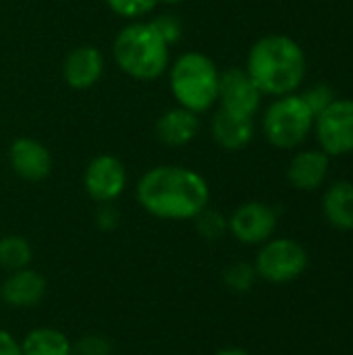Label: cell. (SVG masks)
Here are the masks:
<instances>
[{
	"label": "cell",
	"mask_w": 353,
	"mask_h": 355,
	"mask_svg": "<svg viewBox=\"0 0 353 355\" xmlns=\"http://www.w3.org/2000/svg\"><path fill=\"white\" fill-rule=\"evenodd\" d=\"M135 198L154 218L193 220L210 204V185L189 166L158 164L139 177Z\"/></svg>",
	"instance_id": "cell-1"
},
{
	"label": "cell",
	"mask_w": 353,
	"mask_h": 355,
	"mask_svg": "<svg viewBox=\"0 0 353 355\" xmlns=\"http://www.w3.org/2000/svg\"><path fill=\"white\" fill-rule=\"evenodd\" d=\"M306 52L285 33H268L256 40L246 58V71L262 96L295 94L306 79Z\"/></svg>",
	"instance_id": "cell-2"
},
{
	"label": "cell",
	"mask_w": 353,
	"mask_h": 355,
	"mask_svg": "<svg viewBox=\"0 0 353 355\" xmlns=\"http://www.w3.org/2000/svg\"><path fill=\"white\" fill-rule=\"evenodd\" d=\"M114 64L135 81H154L166 75L171 46L152 21H129L112 40Z\"/></svg>",
	"instance_id": "cell-3"
},
{
	"label": "cell",
	"mask_w": 353,
	"mask_h": 355,
	"mask_svg": "<svg viewBox=\"0 0 353 355\" xmlns=\"http://www.w3.org/2000/svg\"><path fill=\"white\" fill-rule=\"evenodd\" d=\"M166 75L177 106L196 114H204L216 106L221 71L208 54L187 50L169 64Z\"/></svg>",
	"instance_id": "cell-4"
},
{
	"label": "cell",
	"mask_w": 353,
	"mask_h": 355,
	"mask_svg": "<svg viewBox=\"0 0 353 355\" xmlns=\"http://www.w3.org/2000/svg\"><path fill=\"white\" fill-rule=\"evenodd\" d=\"M314 129V114L300 94L275 98L262 114L264 139L279 150L302 146Z\"/></svg>",
	"instance_id": "cell-5"
},
{
	"label": "cell",
	"mask_w": 353,
	"mask_h": 355,
	"mask_svg": "<svg viewBox=\"0 0 353 355\" xmlns=\"http://www.w3.org/2000/svg\"><path fill=\"white\" fill-rule=\"evenodd\" d=\"M308 266V252L293 239L277 237L260 245L254 268L258 279H264L275 285L295 281Z\"/></svg>",
	"instance_id": "cell-6"
},
{
	"label": "cell",
	"mask_w": 353,
	"mask_h": 355,
	"mask_svg": "<svg viewBox=\"0 0 353 355\" xmlns=\"http://www.w3.org/2000/svg\"><path fill=\"white\" fill-rule=\"evenodd\" d=\"M314 133L327 156H347L353 152V100L337 98L314 116Z\"/></svg>",
	"instance_id": "cell-7"
},
{
	"label": "cell",
	"mask_w": 353,
	"mask_h": 355,
	"mask_svg": "<svg viewBox=\"0 0 353 355\" xmlns=\"http://www.w3.org/2000/svg\"><path fill=\"white\" fill-rule=\"evenodd\" d=\"M127 168L112 154L94 156L83 171V189L96 204H112L127 189Z\"/></svg>",
	"instance_id": "cell-8"
},
{
	"label": "cell",
	"mask_w": 353,
	"mask_h": 355,
	"mask_svg": "<svg viewBox=\"0 0 353 355\" xmlns=\"http://www.w3.org/2000/svg\"><path fill=\"white\" fill-rule=\"evenodd\" d=\"M229 218V233L243 245H262L279 225V214L264 202H246L237 206Z\"/></svg>",
	"instance_id": "cell-9"
},
{
	"label": "cell",
	"mask_w": 353,
	"mask_h": 355,
	"mask_svg": "<svg viewBox=\"0 0 353 355\" xmlns=\"http://www.w3.org/2000/svg\"><path fill=\"white\" fill-rule=\"evenodd\" d=\"M218 108L254 119L262 106V92L256 87L252 77L248 75L246 69H227L221 71V83H218Z\"/></svg>",
	"instance_id": "cell-10"
},
{
	"label": "cell",
	"mask_w": 353,
	"mask_h": 355,
	"mask_svg": "<svg viewBox=\"0 0 353 355\" xmlns=\"http://www.w3.org/2000/svg\"><path fill=\"white\" fill-rule=\"evenodd\" d=\"M106 69L104 54L94 44H79L62 60V79L71 89L85 92L100 83Z\"/></svg>",
	"instance_id": "cell-11"
},
{
	"label": "cell",
	"mask_w": 353,
	"mask_h": 355,
	"mask_svg": "<svg viewBox=\"0 0 353 355\" xmlns=\"http://www.w3.org/2000/svg\"><path fill=\"white\" fill-rule=\"evenodd\" d=\"M8 164L19 179L40 183L52 173V154L35 137H17L8 148Z\"/></svg>",
	"instance_id": "cell-12"
},
{
	"label": "cell",
	"mask_w": 353,
	"mask_h": 355,
	"mask_svg": "<svg viewBox=\"0 0 353 355\" xmlns=\"http://www.w3.org/2000/svg\"><path fill=\"white\" fill-rule=\"evenodd\" d=\"M46 289L48 283L44 275L27 266L6 275L0 285V300L12 310H29L44 300Z\"/></svg>",
	"instance_id": "cell-13"
},
{
	"label": "cell",
	"mask_w": 353,
	"mask_h": 355,
	"mask_svg": "<svg viewBox=\"0 0 353 355\" xmlns=\"http://www.w3.org/2000/svg\"><path fill=\"white\" fill-rule=\"evenodd\" d=\"M200 127H202L200 114L183 106H175L158 116L154 125V133L156 139L166 148H185L198 137Z\"/></svg>",
	"instance_id": "cell-14"
},
{
	"label": "cell",
	"mask_w": 353,
	"mask_h": 355,
	"mask_svg": "<svg viewBox=\"0 0 353 355\" xmlns=\"http://www.w3.org/2000/svg\"><path fill=\"white\" fill-rule=\"evenodd\" d=\"M256 125L254 119L231 114L223 108H216L210 119V135L214 144L227 152H239L248 148L254 139Z\"/></svg>",
	"instance_id": "cell-15"
},
{
	"label": "cell",
	"mask_w": 353,
	"mask_h": 355,
	"mask_svg": "<svg viewBox=\"0 0 353 355\" xmlns=\"http://www.w3.org/2000/svg\"><path fill=\"white\" fill-rule=\"evenodd\" d=\"M329 168L331 156H327L322 150H302L291 158L287 166V179L291 187L300 191H314L327 181Z\"/></svg>",
	"instance_id": "cell-16"
},
{
	"label": "cell",
	"mask_w": 353,
	"mask_h": 355,
	"mask_svg": "<svg viewBox=\"0 0 353 355\" xmlns=\"http://www.w3.org/2000/svg\"><path fill=\"white\" fill-rule=\"evenodd\" d=\"M322 214L337 231H353V183L337 181L322 196Z\"/></svg>",
	"instance_id": "cell-17"
},
{
	"label": "cell",
	"mask_w": 353,
	"mask_h": 355,
	"mask_svg": "<svg viewBox=\"0 0 353 355\" xmlns=\"http://www.w3.org/2000/svg\"><path fill=\"white\" fill-rule=\"evenodd\" d=\"M21 352L23 355H71L73 343L58 329L37 327L21 339Z\"/></svg>",
	"instance_id": "cell-18"
},
{
	"label": "cell",
	"mask_w": 353,
	"mask_h": 355,
	"mask_svg": "<svg viewBox=\"0 0 353 355\" xmlns=\"http://www.w3.org/2000/svg\"><path fill=\"white\" fill-rule=\"evenodd\" d=\"M33 260V248L23 235L0 237V268L6 272L27 268Z\"/></svg>",
	"instance_id": "cell-19"
},
{
	"label": "cell",
	"mask_w": 353,
	"mask_h": 355,
	"mask_svg": "<svg viewBox=\"0 0 353 355\" xmlns=\"http://www.w3.org/2000/svg\"><path fill=\"white\" fill-rule=\"evenodd\" d=\"M196 231L200 237H204L206 241H218L229 233V218L214 210V208H204L196 218H193Z\"/></svg>",
	"instance_id": "cell-20"
},
{
	"label": "cell",
	"mask_w": 353,
	"mask_h": 355,
	"mask_svg": "<svg viewBox=\"0 0 353 355\" xmlns=\"http://www.w3.org/2000/svg\"><path fill=\"white\" fill-rule=\"evenodd\" d=\"M223 281H225V285H227L233 293H248V291H252V287L256 285L258 272H256L254 264H248V262H233L231 266L225 268Z\"/></svg>",
	"instance_id": "cell-21"
},
{
	"label": "cell",
	"mask_w": 353,
	"mask_h": 355,
	"mask_svg": "<svg viewBox=\"0 0 353 355\" xmlns=\"http://www.w3.org/2000/svg\"><path fill=\"white\" fill-rule=\"evenodd\" d=\"M104 2L110 8V12L127 21H141L158 6V0H104Z\"/></svg>",
	"instance_id": "cell-22"
},
{
	"label": "cell",
	"mask_w": 353,
	"mask_h": 355,
	"mask_svg": "<svg viewBox=\"0 0 353 355\" xmlns=\"http://www.w3.org/2000/svg\"><path fill=\"white\" fill-rule=\"evenodd\" d=\"M152 25L156 27V31L162 35V40L169 46L179 44L181 37H183V21L175 12H162V15H158L156 19H152Z\"/></svg>",
	"instance_id": "cell-23"
},
{
	"label": "cell",
	"mask_w": 353,
	"mask_h": 355,
	"mask_svg": "<svg viewBox=\"0 0 353 355\" xmlns=\"http://www.w3.org/2000/svg\"><path fill=\"white\" fill-rule=\"evenodd\" d=\"M302 98H304V102L310 106V110H312V114L316 116V114H320L333 100H337V96H335V92H333V87L331 85H327V83H316V85H312V87H308L304 94H300Z\"/></svg>",
	"instance_id": "cell-24"
},
{
	"label": "cell",
	"mask_w": 353,
	"mask_h": 355,
	"mask_svg": "<svg viewBox=\"0 0 353 355\" xmlns=\"http://www.w3.org/2000/svg\"><path fill=\"white\" fill-rule=\"evenodd\" d=\"M112 352H114V347H112L110 339H106L102 335H85L73 343L71 355H112Z\"/></svg>",
	"instance_id": "cell-25"
},
{
	"label": "cell",
	"mask_w": 353,
	"mask_h": 355,
	"mask_svg": "<svg viewBox=\"0 0 353 355\" xmlns=\"http://www.w3.org/2000/svg\"><path fill=\"white\" fill-rule=\"evenodd\" d=\"M119 223H121V214L114 208V202L112 204H98L96 225H98L100 231H112V229H117Z\"/></svg>",
	"instance_id": "cell-26"
},
{
	"label": "cell",
	"mask_w": 353,
	"mask_h": 355,
	"mask_svg": "<svg viewBox=\"0 0 353 355\" xmlns=\"http://www.w3.org/2000/svg\"><path fill=\"white\" fill-rule=\"evenodd\" d=\"M0 355H23L21 341L4 329H0Z\"/></svg>",
	"instance_id": "cell-27"
},
{
	"label": "cell",
	"mask_w": 353,
	"mask_h": 355,
	"mask_svg": "<svg viewBox=\"0 0 353 355\" xmlns=\"http://www.w3.org/2000/svg\"><path fill=\"white\" fill-rule=\"evenodd\" d=\"M214 355H252V354H250V352H246V349H241V347H225V349L216 352Z\"/></svg>",
	"instance_id": "cell-28"
},
{
	"label": "cell",
	"mask_w": 353,
	"mask_h": 355,
	"mask_svg": "<svg viewBox=\"0 0 353 355\" xmlns=\"http://www.w3.org/2000/svg\"><path fill=\"white\" fill-rule=\"evenodd\" d=\"M183 0H158V4H169V6H175V4H181Z\"/></svg>",
	"instance_id": "cell-29"
}]
</instances>
